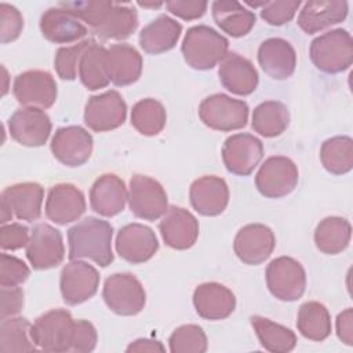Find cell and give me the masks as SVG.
Segmentation results:
<instances>
[{"label": "cell", "instance_id": "1", "mask_svg": "<svg viewBox=\"0 0 353 353\" xmlns=\"http://www.w3.org/2000/svg\"><path fill=\"white\" fill-rule=\"evenodd\" d=\"M113 226L103 219L87 216L68 230L69 259H90L106 268L113 262Z\"/></svg>", "mask_w": 353, "mask_h": 353}, {"label": "cell", "instance_id": "2", "mask_svg": "<svg viewBox=\"0 0 353 353\" xmlns=\"http://www.w3.org/2000/svg\"><path fill=\"white\" fill-rule=\"evenodd\" d=\"M228 39L207 25L188 29L181 46L185 62L196 70L212 69L228 54Z\"/></svg>", "mask_w": 353, "mask_h": 353}, {"label": "cell", "instance_id": "3", "mask_svg": "<svg viewBox=\"0 0 353 353\" xmlns=\"http://www.w3.org/2000/svg\"><path fill=\"white\" fill-rule=\"evenodd\" d=\"M309 55L319 70L341 73L353 62V39L345 29H332L312 41Z\"/></svg>", "mask_w": 353, "mask_h": 353}, {"label": "cell", "instance_id": "4", "mask_svg": "<svg viewBox=\"0 0 353 353\" xmlns=\"http://www.w3.org/2000/svg\"><path fill=\"white\" fill-rule=\"evenodd\" d=\"M200 120L215 131H236L248 121V105L226 94H212L199 106Z\"/></svg>", "mask_w": 353, "mask_h": 353}, {"label": "cell", "instance_id": "5", "mask_svg": "<svg viewBox=\"0 0 353 353\" xmlns=\"http://www.w3.org/2000/svg\"><path fill=\"white\" fill-rule=\"evenodd\" d=\"M74 320L65 309H52L32 324L30 335L36 346L46 352L72 350Z\"/></svg>", "mask_w": 353, "mask_h": 353}, {"label": "cell", "instance_id": "6", "mask_svg": "<svg viewBox=\"0 0 353 353\" xmlns=\"http://www.w3.org/2000/svg\"><path fill=\"white\" fill-rule=\"evenodd\" d=\"M102 298L106 306L120 316L138 314L146 302L141 281L131 273H114L105 280Z\"/></svg>", "mask_w": 353, "mask_h": 353}, {"label": "cell", "instance_id": "7", "mask_svg": "<svg viewBox=\"0 0 353 353\" xmlns=\"http://www.w3.org/2000/svg\"><path fill=\"white\" fill-rule=\"evenodd\" d=\"M266 285L270 294L284 302L299 299L306 288V273L301 262L291 256H279L266 268Z\"/></svg>", "mask_w": 353, "mask_h": 353}, {"label": "cell", "instance_id": "8", "mask_svg": "<svg viewBox=\"0 0 353 353\" xmlns=\"http://www.w3.org/2000/svg\"><path fill=\"white\" fill-rule=\"evenodd\" d=\"M299 171L295 163L285 156L268 157L255 175L258 192L268 199L288 196L298 185Z\"/></svg>", "mask_w": 353, "mask_h": 353}, {"label": "cell", "instance_id": "9", "mask_svg": "<svg viewBox=\"0 0 353 353\" xmlns=\"http://www.w3.org/2000/svg\"><path fill=\"white\" fill-rule=\"evenodd\" d=\"M128 205L135 216L145 221H156L168 208L167 193L156 179L135 174L130 179Z\"/></svg>", "mask_w": 353, "mask_h": 353}, {"label": "cell", "instance_id": "10", "mask_svg": "<svg viewBox=\"0 0 353 353\" xmlns=\"http://www.w3.org/2000/svg\"><path fill=\"white\" fill-rule=\"evenodd\" d=\"M26 258L33 269L47 270L57 268L65 258L62 233L48 223H37L26 245Z\"/></svg>", "mask_w": 353, "mask_h": 353}, {"label": "cell", "instance_id": "11", "mask_svg": "<svg viewBox=\"0 0 353 353\" xmlns=\"http://www.w3.org/2000/svg\"><path fill=\"white\" fill-rule=\"evenodd\" d=\"M61 294L68 305H80L92 298L99 287L98 270L80 259H73L66 263L59 279Z\"/></svg>", "mask_w": 353, "mask_h": 353}, {"label": "cell", "instance_id": "12", "mask_svg": "<svg viewBox=\"0 0 353 353\" xmlns=\"http://www.w3.org/2000/svg\"><path fill=\"white\" fill-rule=\"evenodd\" d=\"M127 117V105L123 97L109 90L91 97L84 109L85 125L97 132H106L123 125Z\"/></svg>", "mask_w": 353, "mask_h": 353}, {"label": "cell", "instance_id": "13", "mask_svg": "<svg viewBox=\"0 0 353 353\" xmlns=\"http://www.w3.org/2000/svg\"><path fill=\"white\" fill-rule=\"evenodd\" d=\"M57 83L46 70H28L18 74L12 84L15 99L26 108L47 109L57 101Z\"/></svg>", "mask_w": 353, "mask_h": 353}, {"label": "cell", "instance_id": "14", "mask_svg": "<svg viewBox=\"0 0 353 353\" xmlns=\"http://www.w3.org/2000/svg\"><path fill=\"white\" fill-rule=\"evenodd\" d=\"M263 157L262 142L251 134H234L222 146V160L226 170L234 175H250Z\"/></svg>", "mask_w": 353, "mask_h": 353}, {"label": "cell", "instance_id": "15", "mask_svg": "<svg viewBox=\"0 0 353 353\" xmlns=\"http://www.w3.org/2000/svg\"><path fill=\"white\" fill-rule=\"evenodd\" d=\"M8 131L11 138L19 145L37 148L50 138L51 120L44 109L23 106L8 119Z\"/></svg>", "mask_w": 353, "mask_h": 353}, {"label": "cell", "instance_id": "16", "mask_svg": "<svg viewBox=\"0 0 353 353\" xmlns=\"http://www.w3.org/2000/svg\"><path fill=\"white\" fill-rule=\"evenodd\" d=\"M92 137L80 125L58 128L51 139L54 157L66 167H80L92 153Z\"/></svg>", "mask_w": 353, "mask_h": 353}, {"label": "cell", "instance_id": "17", "mask_svg": "<svg viewBox=\"0 0 353 353\" xmlns=\"http://www.w3.org/2000/svg\"><path fill=\"white\" fill-rule=\"evenodd\" d=\"M274 247V233L263 223H248L243 226L233 241L234 254L247 265L265 262L272 255Z\"/></svg>", "mask_w": 353, "mask_h": 353}, {"label": "cell", "instance_id": "18", "mask_svg": "<svg viewBox=\"0 0 353 353\" xmlns=\"http://www.w3.org/2000/svg\"><path fill=\"white\" fill-rule=\"evenodd\" d=\"M116 251L130 263H143L154 256L159 250V241L154 232L142 223H128L123 226L116 236Z\"/></svg>", "mask_w": 353, "mask_h": 353}, {"label": "cell", "instance_id": "19", "mask_svg": "<svg viewBox=\"0 0 353 353\" xmlns=\"http://www.w3.org/2000/svg\"><path fill=\"white\" fill-rule=\"evenodd\" d=\"M159 230L168 247L174 250H188L199 237V222L188 210L170 205L161 216Z\"/></svg>", "mask_w": 353, "mask_h": 353}, {"label": "cell", "instance_id": "20", "mask_svg": "<svg viewBox=\"0 0 353 353\" xmlns=\"http://www.w3.org/2000/svg\"><path fill=\"white\" fill-rule=\"evenodd\" d=\"M189 197L192 207L204 216L222 214L229 203L228 183L216 175H204L190 185Z\"/></svg>", "mask_w": 353, "mask_h": 353}, {"label": "cell", "instance_id": "21", "mask_svg": "<svg viewBox=\"0 0 353 353\" xmlns=\"http://www.w3.org/2000/svg\"><path fill=\"white\" fill-rule=\"evenodd\" d=\"M46 215L58 225L77 221L85 211V199L80 189L72 183L54 185L46 200Z\"/></svg>", "mask_w": 353, "mask_h": 353}, {"label": "cell", "instance_id": "22", "mask_svg": "<svg viewBox=\"0 0 353 353\" xmlns=\"http://www.w3.org/2000/svg\"><path fill=\"white\" fill-rule=\"evenodd\" d=\"M193 305L196 313L205 320H223L236 307L234 294L219 283H203L194 288Z\"/></svg>", "mask_w": 353, "mask_h": 353}, {"label": "cell", "instance_id": "23", "mask_svg": "<svg viewBox=\"0 0 353 353\" xmlns=\"http://www.w3.org/2000/svg\"><path fill=\"white\" fill-rule=\"evenodd\" d=\"M349 11L343 0H310L299 11L298 25L306 34H314L332 25L341 23Z\"/></svg>", "mask_w": 353, "mask_h": 353}, {"label": "cell", "instance_id": "24", "mask_svg": "<svg viewBox=\"0 0 353 353\" xmlns=\"http://www.w3.org/2000/svg\"><path fill=\"white\" fill-rule=\"evenodd\" d=\"M127 200L128 190L125 183L114 174L101 175L90 189V205L92 211L106 218L120 214Z\"/></svg>", "mask_w": 353, "mask_h": 353}, {"label": "cell", "instance_id": "25", "mask_svg": "<svg viewBox=\"0 0 353 353\" xmlns=\"http://www.w3.org/2000/svg\"><path fill=\"white\" fill-rule=\"evenodd\" d=\"M41 34L51 43L69 44L83 39L88 29L72 12L62 7H52L44 11L40 18Z\"/></svg>", "mask_w": 353, "mask_h": 353}, {"label": "cell", "instance_id": "26", "mask_svg": "<svg viewBox=\"0 0 353 353\" xmlns=\"http://www.w3.org/2000/svg\"><path fill=\"white\" fill-rule=\"evenodd\" d=\"M218 76L222 85L236 95H250L258 85V72L247 58L228 52L219 62Z\"/></svg>", "mask_w": 353, "mask_h": 353}, {"label": "cell", "instance_id": "27", "mask_svg": "<svg viewBox=\"0 0 353 353\" xmlns=\"http://www.w3.org/2000/svg\"><path fill=\"white\" fill-rule=\"evenodd\" d=\"M258 62L269 77L274 80H285L295 72L296 54L287 40L272 37L262 41L259 46Z\"/></svg>", "mask_w": 353, "mask_h": 353}, {"label": "cell", "instance_id": "28", "mask_svg": "<svg viewBox=\"0 0 353 353\" xmlns=\"http://www.w3.org/2000/svg\"><path fill=\"white\" fill-rule=\"evenodd\" d=\"M44 188L36 182H22L7 186L1 200L7 203L12 215L21 221L33 222L41 215Z\"/></svg>", "mask_w": 353, "mask_h": 353}, {"label": "cell", "instance_id": "29", "mask_svg": "<svg viewBox=\"0 0 353 353\" xmlns=\"http://www.w3.org/2000/svg\"><path fill=\"white\" fill-rule=\"evenodd\" d=\"M106 54L109 77L114 85H130L141 77L142 57L132 46L113 44L106 48Z\"/></svg>", "mask_w": 353, "mask_h": 353}, {"label": "cell", "instance_id": "30", "mask_svg": "<svg viewBox=\"0 0 353 353\" xmlns=\"http://www.w3.org/2000/svg\"><path fill=\"white\" fill-rule=\"evenodd\" d=\"M182 33V25L168 15H160L139 33V46L148 54H163L172 50Z\"/></svg>", "mask_w": 353, "mask_h": 353}, {"label": "cell", "instance_id": "31", "mask_svg": "<svg viewBox=\"0 0 353 353\" xmlns=\"http://www.w3.org/2000/svg\"><path fill=\"white\" fill-rule=\"evenodd\" d=\"M211 10L215 23L232 37L245 36L255 25V14L239 1L218 0Z\"/></svg>", "mask_w": 353, "mask_h": 353}, {"label": "cell", "instance_id": "32", "mask_svg": "<svg viewBox=\"0 0 353 353\" xmlns=\"http://www.w3.org/2000/svg\"><path fill=\"white\" fill-rule=\"evenodd\" d=\"M77 74L87 90L105 88L110 83L106 48L97 44V41L91 44L80 58Z\"/></svg>", "mask_w": 353, "mask_h": 353}, {"label": "cell", "instance_id": "33", "mask_svg": "<svg viewBox=\"0 0 353 353\" xmlns=\"http://www.w3.org/2000/svg\"><path fill=\"white\" fill-rule=\"evenodd\" d=\"M350 222L341 216H327L316 226L314 243L319 251L328 255L342 252L350 243Z\"/></svg>", "mask_w": 353, "mask_h": 353}, {"label": "cell", "instance_id": "34", "mask_svg": "<svg viewBox=\"0 0 353 353\" xmlns=\"http://www.w3.org/2000/svg\"><path fill=\"white\" fill-rule=\"evenodd\" d=\"M290 124L288 108L280 101H265L252 112V130L265 138L281 135Z\"/></svg>", "mask_w": 353, "mask_h": 353}, {"label": "cell", "instance_id": "35", "mask_svg": "<svg viewBox=\"0 0 353 353\" xmlns=\"http://www.w3.org/2000/svg\"><path fill=\"white\" fill-rule=\"evenodd\" d=\"M296 328L306 339L316 342L327 339L331 334V316L328 309L317 301L305 302L298 310Z\"/></svg>", "mask_w": 353, "mask_h": 353}, {"label": "cell", "instance_id": "36", "mask_svg": "<svg viewBox=\"0 0 353 353\" xmlns=\"http://www.w3.org/2000/svg\"><path fill=\"white\" fill-rule=\"evenodd\" d=\"M250 320L263 349L273 353H288L296 346V335L290 328L262 316H251Z\"/></svg>", "mask_w": 353, "mask_h": 353}, {"label": "cell", "instance_id": "37", "mask_svg": "<svg viewBox=\"0 0 353 353\" xmlns=\"http://www.w3.org/2000/svg\"><path fill=\"white\" fill-rule=\"evenodd\" d=\"M138 26V15L135 8L113 4L105 21L92 32L102 40H124L130 37Z\"/></svg>", "mask_w": 353, "mask_h": 353}, {"label": "cell", "instance_id": "38", "mask_svg": "<svg viewBox=\"0 0 353 353\" xmlns=\"http://www.w3.org/2000/svg\"><path fill=\"white\" fill-rule=\"evenodd\" d=\"M320 160L330 174H347L353 168L352 138L347 135H336L324 141L320 149Z\"/></svg>", "mask_w": 353, "mask_h": 353}, {"label": "cell", "instance_id": "39", "mask_svg": "<svg viewBox=\"0 0 353 353\" xmlns=\"http://www.w3.org/2000/svg\"><path fill=\"white\" fill-rule=\"evenodd\" d=\"M32 324L25 317L1 319L0 353H23L37 349L30 335Z\"/></svg>", "mask_w": 353, "mask_h": 353}, {"label": "cell", "instance_id": "40", "mask_svg": "<svg viewBox=\"0 0 353 353\" xmlns=\"http://www.w3.org/2000/svg\"><path fill=\"white\" fill-rule=\"evenodd\" d=\"M167 113L161 102L153 98L138 101L131 110V125L142 135L153 137L163 131Z\"/></svg>", "mask_w": 353, "mask_h": 353}, {"label": "cell", "instance_id": "41", "mask_svg": "<svg viewBox=\"0 0 353 353\" xmlns=\"http://www.w3.org/2000/svg\"><path fill=\"white\" fill-rule=\"evenodd\" d=\"M171 353H204L208 347L205 332L196 324H183L168 339Z\"/></svg>", "mask_w": 353, "mask_h": 353}, {"label": "cell", "instance_id": "42", "mask_svg": "<svg viewBox=\"0 0 353 353\" xmlns=\"http://www.w3.org/2000/svg\"><path fill=\"white\" fill-rule=\"evenodd\" d=\"M94 39L81 40L73 46L58 48L54 58V68L62 80H74L79 72V62L83 52L94 44Z\"/></svg>", "mask_w": 353, "mask_h": 353}, {"label": "cell", "instance_id": "43", "mask_svg": "<svg viewBox=\"0 0 353 353\" xmlns=\"http://www.w3.org/2000/svg\"><path fill=\"white\" fill-rule=\"evenodd\" d=\"M114 3L90 0V1H61L58 6L72 12L80 21L85 22L91 29L98 28L108 14L110 12Z\"/></svg>", "mask_w": 353, "mask_h": 353}, {"label": "cell", "instance_id": "44", "mask_svg": "<svg viewBox=\"0 0 353 353\" xmlns=\"http://www.w3.org/2000/svg\"><path fill=\"white\" fill-rule=\"evenodd\" d=\"M30 274L26 263L10 254L1 252L0 255V285L1 287H18L28 280Z\"/></svg>", "mask_w": 353, "mask_h": 353}, {"label": "cell", "instance_id": "45", "mask_svg": "<svg viewBox=\"0 0 353 353\" xmlns=\"http://www.w3.org/2000/svg\"><path fill=\"white\" fill-rule=\"evenodd\" d=\"M301 6L299 0H283V1H266L262 6L261 17L269 25L281 26L290 22Z\"/></svg>", "mask_w": 353, "mask_h": 353}, {"label": "cell", "instance_id": "46", "mask_svg": "<svg viewBox=\"0 0 353 353\" xmlns=\"http://www.w3.org/2000/svg\"><path fill=\"white\" fill-rule=\"evenodd\" d=\"M0 29L3 44L11 43L19 37L23 29V18L17 7L7 3L0 4Z\"/></svg>", "mask_w": 353, "mask_h": 353}, {"label": "cell", "instance_id": "47", "mask_svg": "<svg viewBox=\"0 0 353 353\" xmlns=\"http://www.w3.org/2000/svg\"><path fill=\"white\" fill-rule=\"evenodd\" d=\"M98 335L95 327L87 320H74L72 335V350L79 353L92 352L97 346Z\"/></svg>", "mask_w": 353, "mask_h": 353}, {"label": "cell", "instance_id": "48", "mask_svg": "<svg viewBox=\"0 0 353 353\" xmlns=\"http://www.w3.org/2000/svg\"><path fill=\"white\" fill-rule=\"evenodd\" d=\"M29 230L18 222L4 223L0 228V247L3 251H14L26 247L29 243Z\"/></svg>", "mask_w": 353, "mask_h": 353}, {"label": "cell", "instance_id": "49", "mask_svg": "<svg viewBox=\"0 0 353 353\" xmlns=\"http://www.w3.org/2000/svg\"><path fill=\"white\" fill-rule=\"evenodd\" d=\"M207 6H208L207 1L174 0V1L165 3V7L171 14H174L185 21H193V19L201 18L207 10Z\"/></svg>", "mask_w": 353, "mask_h": 353}, {"label": "cell", "instance_id": "50", "mask_svg": "<svg viewBox=\"0 0 353 353\" xmlns=\"http://www.w3.org/2000/svg\"><path fill=\"white\" fill-rule=\"evenodd\" d=\"M23 307V291L19 287H1V319L18 314Z\"/></svg>", "mask_w": 353, "mask_h": 353}, {"label": "cell", "instance_id": "51", "mask_svg": "<svg viewBox=\"0 0 353 353\" xmlns=\"http://www.w3.org/2000/svg\"><path fill=\"white\" fill-rule=\"evenodd\" d=\"M336 335L347 346L353 345V310L345 309L336 317Z\"/></svg>", "mask_w": 353, "mask_h": 353}, {"label": "cell", "instance_id": "52", "mask_svg": "<svg viewBox=\"0 0 353 353\" xmlns=\"http://www.w3.org/2000/svg\"><path fill=\"white\" fill-rule=\"evenodd\" d=\"M165 347L161 345V342L154 341V339H148V338H139L131 342L125 352H164Z\"/></svg>", "mask_w": 353, "mask_h": 353}, {"label": "cell", "instance_id": "53", "mask_svg": "<svg viewBox=\"0 0 353 353\" xmlns=\"http://www.w3.org/2000/svg\"><path fill=\"white\" fill-rule=\"evenodd\" d=\"M1 201V211H0V222H1V225H4V223H8L11 219H12V212H11V210H10V207L7 205V203L6 201H3V200H0Z\"/></svg>", "mask_w": 353, "mask_h": 353}, {"label": "cell", "instance_id": "54", "mask_svg": "<svg viewBox=\"0 0 353 353\" xmlns=\"http://www.w3.org/2000/svg\"><path fill=\"white\" fill-rule=\"evenodd\" d=\"M138 4L143 8H159L163 6V3H142V1H138Z\"/></svg>", "mask_w": 353, "mask_h": 353}, {"label": "cell", "instance_id": "55", "mask_svg": "<svg viewBox=\"0 0 353 353\" xmlns=\"http://www.w3.org/2000/svg\"><path fill=\"white\" fill-rule=\"evenodd\" d=\"M1 69H3V74H4V87H3V95H6V94H7V90H8V87H7L8 74H7V70H6V68H4V66H3Z\"/></svg>", "mask_w": 353, "mask_h": 353}]
</instances>
